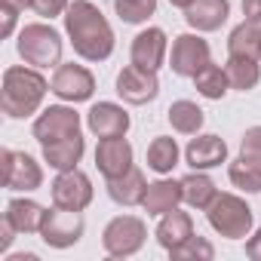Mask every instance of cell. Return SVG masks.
Listing matches in <instances>:
<instances>
[{
  "label": "cell",
  "instance_id": "28",
  "mask_svg": "<svg viewBox=\"0 0 261 261\" xmlns=\"http://www.w3.org/2000/svg\"><path fill=\"white\" fill-rule=\"evenodd\" d=\"M227 175H230V185L246 191V194H261V163L249 160V157H237L230 166H227Z\"/></svg>",
  "mask_w": 261,
  "mask_h": 261
},
{
  "label": "cell",
  "instance_id": "8",
  "mask_svg": "<svg viewBox=\"0 0 261 261\" xmlns=\"http://www.w3.org/2000/svg\"><path fill=\"white\" fill-rule=\"evenodd\" d=\"M209 62H212V53H209V43H206L200 34H178V37H175L172 56H169L172 74L191 77V80H194Z\"/></svg>",
  "mask_w": 261,
  "mask_h": 261
},
{
  "label": "cell",
  "instance_id": "5",
  "mask_svg": "<svg viewBox=\"0 0 261 261\" xmlns=\"http://www.w3.org/2000/svg\"><path fill=\"white\" fill-rule=\"evenodd\" d=\"M148 240V224L139 215H117L108 221L101 233V246L111 258H129L136 255Z\"/></svg>",
  "mask_w": 261,
  "mask_h": 261
},
{
  "label": "cell",
  "instance_id": "27",
  "mask_svg": "<svg viewBox=\"0 0 261 261\" xmlns=\"http://www.w3.org/2000/svg\"><path fill=\"white\" fill-rule=\"evenodd\" d=\"M194 86H197V92L203 95V98H212V101H221L224 95H227V89H230V80H227V71L221 68V65H206L197 77H194Z\"/></svg>",
  "mask_w": 261,
  "mask_h": 261
},
{
  "label": "cell",
  "instance_id": "16",
  "mask_svg": "<svg viewBox=\"0 0 261 261\" xmlns=\"http://www.w3.org/2000/svg\"><path fill=\"white\" fill-rule=\"evenodd\" d=\"M185 160H188V166L191 169H215V166H221V163H227V145L218 139V136H212V133H206V136H197V139H191V145L185 148Z\"/></svg>",
  "mask_w": 261,
  "mask_h": 261
},
{
  "label": "cell",
  "instance_id": "26",
  "mask_svg": "<svg viewBox=\"0 0 261 261\" xmlns=\"http://www.w3.org/2000/svg\"><path fill=\"white\" fill-rule=\"evenodd\" d=\"M258 40H261V22H240L227 37V56H255L258 59Z\"/></svg>",
  "mask_w": 261,
  "mask_h": 261
},
{
  "label": "cell",
  "instance_id": "25",
  "mask_svg": "<svg viewBox=\"0 0 261 261\" xmlns=\"http://www.w3.org/2000/svg\"><path fill=\"white\" fill-rule=\"evenodd\" d=\"M166 117H169L172 129H175V133H181V136H197L200 126H203V120H206L203 108L197 101H188V98L172 101L169 111H166Z\"/></svg>",
  "mask_w": 261,
  "mask_h": 261
},
{
  "label": "cell",
  "instance_id": "13",
  "mask_svg": "<svg viewBox=\"0 0 261 261\" xmlns=\"http://www.w3.org/2000/svg\"><path fill=\"white\" fill-rule=\"evenodd\" d=\"M95 166L98 172L108 178H120L133 169V145L126 142V136H117V139H101L98 148H95Z\"/></svg>",
  "mask_w": 261,
  "mask_h": 261
},
{
  "label": "cell",
  "instance_id": "31",
  "mask_svg": "<svg viewBox=\"0 0 261 261\" xmlns=\"http://www.w3.org/2000/svg\"><path fill=\"white\" fill-rule=\"evenodd\" d=\"M172 258H178V261H212L215 258V249H212V243L206 240V237H200V233H194V237H188L178 249H172L169 252Z\"/></svg>",
  "mask_w": 261,
  "mask_h": 261
},
{
  "label": "cell",
  "instance_id": "4",
  "mask_svg": "<svg viewBox=\"0 0 261 261\" xmlns=\"http://www.w3.org/2000/svg\"><path fill=\"white\" fill-rule=\"evenodd\" d=\"M206 218H209V227L224 240H246L252 230V221H255L249 203L237 194H218L209 203Z\"/></svg>",
  "mask_w": 261,
  "mask_h": 261
},
{
  "label": "cell",
  "instance_id": "41",
  "mask_svg": "<svg viewBox=\"0 0 261 261\" xmlns=\"http://www.w3.org/2000/svg\"><path fill=\"white\" fill-rule=\"evenodd\" d=\"M258 59H261V40H258Z\"/></svg>",
  "mask_w": 261,
  "mask_h": 261
},
{
  "label": "cell",
  "instance_id": "10",
  "mask_svg": "<svg viewBox=\"0 0 261 261\" xmlns=\"http://www.w3.org/2000/svg\"><path fill=\"white\" fill-rule=\"evenodd\" d=\"M53 191V206H62V209H74V212H83L89 203H92V181L86 172L80 169H65L56 175V181L49 185Z\"/></svg>",
  "mask_w": 261,
  "mask_h": 261
},
{
  "label": "cell",
  "instance_id": "34",
  "mask_svg": "<svg viewBox=\"0 0 261 261\" xmlns=\"http://www.w3.org/2000/svg\"><path fill=\"white\" fill-rule=\"evenodd\" d=\"M16 233H19V230H16V227H13V224L7 221V218H4V221H0V252H7V249L13 246V240H16Z\"/></svg>",
  "mask_w": 261,
  "mask_h": 261
},
{
  "label": "cell",
  "instance_id": "24",
  "mask_svg": "<svg viewBox=\"0 0 261 261\" xmlns=\"http://www.w3.org/2000/svg\"><path fill=\"white\" fill-rule=\"evenodd\" d=\"M258 62H261V59H255V56H227L224 71H227L230 89H240V92L255 89L258 80H261V65H258Z\"/></svg>",
  "mask_w": 261,
  "mask_h": 261
},
{
  "label": "cell",
  "instance_id": "6",
  "mask_svg": "<svg viewBox=\"0 0 261 261\" xmlns=\"http://www.w3.org/2000/svg\"><path fill=\"white\" fill-rule=\"evenodd\" d=\"M83 230H86L83 215L74 212V209H62V206L46 209L43 224H40V237H43V243L53 246V249H71L74 243H80Z\"/></svg>",
  "mask_w": 261,
  "mask_h": 261
},
{
  "label": "cell",
  "instance_id": "15",
  "mask_svg": "<svg viewBox=\"0 0 261 261\" xmlns=\"http://www.w3.org/2000/svg\"><path fill=\"white\" fill-rule=\"evenodd\" d=\"M129 59H133V65H139V68L160 71L163 59H166V31L163 28H148V31L136 34Z\"/></svg>",
  "mask_w": 261,
  "mask_h": 261
},
{
  "label": "cell",
  "instance_id": "18",
  "mask_svg": "<svg viewBox=\"0 0 261 261\" xmlns=\"http://www.w3.org/2000/svg\"><path fill=\"white\" fill-rule=\"evenodd\" d=\"M188 237H194V218H191L188 212H181L178 206L169 209V212L160 218V224H157V243H160L166 252H172V249H178Z\"/></svg>",
  "mask_w": 261,
  "mask_h": 261
},
{
  "label": "cell",
  "instance_id": "20",
  "mask_svg": "<svg viewBox=\"0 0 261 261\" xmlns=\"http://www.w3.org/2000/svg\"><path fill=\"white\" fill-rule=\"evenodd\" d=\"M181 181H172V178H160V181H151L148 191H145V212L148 215H166L169 209H175L181 203Z\"/></svg>",
  "mask_w": 261,
  "mask_h": 261
},
{
  "label": "cell",
  "instance_id": "9",
  "mask_svg": "<svg viewBox=\"0 0 261 261\" xmlns=\"http://www.w3.org/2000/svg\"><path fill=\"white\" fill-rule=\"evenodd\" d=\"M49 92L59 95L62 101H74V105L77 101H89L92 92H95V77L83 65L68 62V65H59L56 68V74L49 80Z\"/></svg>",
  "mask_w": 261,
  "mask_h": 261
},
{
  "label": "cell",
  "instance_id": "35",
  "mask_svg": "<svg viewBox=\"0 0 261 261\" xmlns=\"http://www.w3.org/2000/svg\"><path fill=\"white\" fill-rule=\"evenodd\" d=\"M246 255H249L252 261H261V227L246 240Z\"/></svg>",
  "mask_w": 261,
  "mask_h": 261
},
{
  "label": "cell",
  "instance_id": "11",
  "mask_svg": "<svg viewBox=\"0 0 261 261\" xmlns=\"http://www.w3.org/2000/svg\"><path fill=\"white\" fill-rule=\"evenodd\" d=\"M0 160H4V188H10V191H37L43 185V169L31 154L4 148Z\"/></svg>",
  "mask_w": 261,
  "mask_h": 261
},
{
  "label": "cell",
  "instance_id": "22",
  "mask_svg": "<svg viewBox=\"0 0 261 261\" xmlns=\"http://www.w3.org/2000/svg\"><path fill=\"white\" fill-rule=\"evenodd\" d=\"M43 215L46 209L34 200H25V197H16L7 203V212L4 218L19 230V233H40V224H43Z\"/></svg>",
  "mask_w": 261,
  "mask_h": 261
},
{
  "label": "cell",
  "instance_id": "23",
  "mask_svg": "<svg viewBox=\"0 0 261 261\" xmlns=\"http://www.w3.org/2000/svg\"><path fill=\"white\" fill-rule=\"evenodd\" d=\"M181 197H185V203H188L191 209L206 212L209 203L218 197V191H215V181H212L203 169H194L191 175L181 178Z\"/></svg>",
  "mask_w": 261,
  "mask_h": 261
},
{
  "label": "cell",
  "instance_id": "12",
  "mask_svg": "<svg viewBox=\"0 0 261 261\" xmlns=\"http://www.w3.org/2000/svg\"><path fill=\"white\" fill-rule=\"evenodd\" d=\"M157 92H160L157 71H148V68H139V65H126L117 74V95L126 105H148V101L157 98Z\"/></svg>",
  "mask_w": 261,
  "mask_h": 261
},
{
  "label": "cell",
  "instance_id": "21",
  "mask_svg": "<svg viewBox=\"0 0 261 261\" xmlns=\"http://www.w3.org/2000/svg\"><path fill=\"white\" fill-rule=\"evenodd\" d=\"M86 151V142L83 136H68L62 142H53V145H43V160L56 169V172H65V169H77L80 157Z\"/></svg>",
  "mask_w": 261,
  "mask_h": 261
},
{
  "label": "cell",
  "instance_id": "29",
  "mask_svg": "<svg viewBox=\"0 0 261 261\" xmlns=\"http://www.w3.org/2000/svg\"><path fill=\"white\" fill-rule=\"evenodd\" d=\"M148 166H151L154 172H160V175L172 172V169L178 166V145H175V139L157 136V139L148 145Z\"/></svg>",
  "mask_w": 261,
  "mask_h": 261
},
{
  "label": "cell",
  "instance_id": "39",
  "mask_svg": "<svg viewBox=\"0 0 261 261\" xmlns=\"http://www.w3.org/2000/svg\"><path fill=\"white\" fill-rule=\"evenodd\" d=\"M7 261H37V255H31V252L28 255H10Z\"/></svg>",
  "mask_w": 261,
  "mask_h": 261
},
{
  "label": "cell",
  "instance_id": "14",
  "mask_svg": "<svg viewBox=\"0 0 261 261\" xmlns=\"http://www.w3.org/2000/svg\"><path fill=\"white\" fill-rule=\"evenodd\" d=\"M86 126H89V133L98 136V139H117V136L129 133V114L120 105H114V101H98V105L89 108Z\"/></svg>",
  "mask_w": 261,
  "mask_h": 261
},
{
  "label": "cell",
  "instance_id": "7",
  "mask_svg": "<svg viewBox=\"0 0 261 261\" xmlns=\"http://www.w3.org/2000/svg\"><path fill=\"white\" fill-rule=\"evenodd\" d=\"M34 139L43 145H53V142H62L68 136H77L80 133V114L68 105H49L37 120H34Z\"/></svg>",
  "mask_w": 261,
  "mask_h": 261
},
{
  "label": "cell",
  "instance_id": "17",
  "mask_svg": "<svg viewBox=\"0 0 261 261\" xmlns=\"http://www.w3.org/2000/svg\"><path fill=\"white\" fill-rule=\"evenodd\" d=\"M230 16V4L227 0H194V4L185 10V22L194 28V31H218Z\"/></svg>",
  "mask_w": 261,
  "mask_h": 261
},
{
  "label": "cell",
  "instance_id": "36",
  "mask_svg": "<svg viewBox=\"0 0 261 261\" xmlns=\"http://www.w3.org/2000/svg\"><path fill=\"white\" fill-rule=\"evenodd\" d=\"M243 16L249 22H261V0H243Z\"/></svg>",
  "mask_w": 261,
  "mask_h": 261
},
{
  "label": "cell",
  "instance_id": "1",
  "mask_svg": "<svg viewBox=\"0 0 261 261\" xmlns=\"http://www.w3.org/2000/svg\"><path fill=\"white\" fill-rule=\"evenodd\" d=\"M65 31L71 46L86 62H105L114 53V31L92 0H74L65 13Z\"/></svg>",
  "mask_w": 261,
  "mask_h": 261
},
{
  "label": "cell",
  "instance_id": "3",
  "mask_svg": "<svg viewBox=\"0 0 261 261\" xmlns=\"http://www.w3.org/2000/svg\"><path fill=\"white\" fill-rule=\"evenodd\" d=\"M16 49H19V56L25 59V65H31V68H53V65H62V34H59L53 25H43V22L25 25V28L19 31Z\"/></svg>",
  "mask_w": 261,
  "mask_h": 261
},
{
  "label": "cell",
  "instance_id": "30",
  "mask_svg": "<svg viewBox=\"0 0 261 261\" xmlns=\"http://www.w3.org/2000/svg\"><path fill=\"white\" fill-rule=\"evenodd\" d=\"M114 10L126 25H142L157 13V0H114Z\"/></svg>",
  "mask_w": 261,
  "mask_h": 261
},
{
  "label": "cell",
  "instance_id": "2",
  "mask_svg": "<svg viewBox=\"0 0 261 261\" xmlns=\"http://www.w3.org/2000/svg\"><path fill=\"white\" fill-rule=\"evenodd\" d=\"M46 89H49V83H46V77H43L37 68L13 65V68L4 71V92H0V108H4V114L13 117V120L31 117V114H37V108L43 105Z\"/></svg>",
  "mask_w": 261,
  "mask_h": 261
},
{
  "label": "cell",
  "instance_id": "40",
  "mask_svg": "<svg viewBox=\"0 0 261 261\" xmlns=\"http://www.w3.org/2000/svg\"><path fill=\"white\" fill-rule=\"evenodd\" d=\"M169 4H172V7H178V10H188L194 0H169Z\"/></svg>",
  "mask_w": 261,
  "mask_h": 261
},
{
  "label": "cell",
  "instance_id": "37",
  "mask_svg": "<svg viewBox=\"0 0 261 261\" xmlns=\"http://www.w3.org/2000/svg\"><path fill=\"white\" fill-rule=\"evenodd\" d=\"M0 16H4V31H0V34L10 37V34L16 31V19H19V13H13V10H4V7H0Z\"/></svg>",
  "mask_w": 261,
  "mask_h": 261
},
{
  "label": "cell",
  "instance_id": "38",
  "mask_svg": "<svg viewBox=\"0 0 261 261\" xmlns=\"http://www.w3.org/2000/svg\"><path fill=\"white\" fill-rule=\"evenodd\" d=\"M4 10H13V13H25L28 7H34V0H0Z\"/></svg>",
  "mask_w": 261,
  "mask_h": 261
},
{
  "label": "cell",
  "instance_id": "32",
  "mask_svg": "<svg viewBox=\"0 0 261 261\" xmlns=\"http://www.w3.org/2000/svg\"><path fill=\"white\" fill-rule=\"evenodd\" d=\"M240 154L249 157V160H255V163H261V126L246 129V136L240 142Z\"/></svg>",
  "mask_w": 261,
  "mask_h": 261
},
{
  "label": "cell",
  "instance_id": "33",
  "mask_svg": "<svg viewBox=\"0 0 261 261\" xmlns=\"http://www.w3.org/2000/svg\"><path fill=\"white\" fill-rule=\"evenodd\" d=\"M68 7H71V0H34L31 10L37 16H43V19H56L62 13H68Z\"/></svg>",
  "mask_w": 261,
  "mask_h": 261
},
{
  "label": "cell",
  "instance_id": "19",
  "mask_svg": "<svg viewBox=\"0 0 261 261\" xmlns=\"http://www.w3.org/2000/svg\"><path fill=\"white\" fill-rule=\"evenodd\" d=\"M145 191H148L145 172L136 169V166L129 169L126 175H120V178H108V197L117 206H139L145 200Z\"/></svg>",
  "mask_w": 261,
  "mask_h": 261
}]
</instances>
